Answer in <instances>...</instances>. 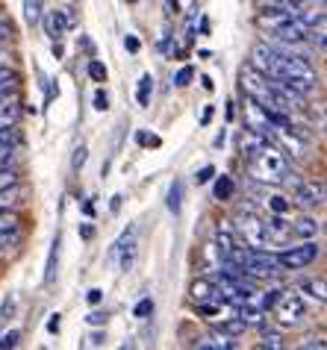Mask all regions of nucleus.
Listing matches in <instances>:
<instances>
[{
	"mask_svg": "<svg viewBox=\"0 0 327 350\" xmlns=\"http://www.w3.org/2000/svg\"><path fill=\"white\" fill-rule=\"evenodd\" d=\"M89 77H92L94 83H103V80H107V65L98 62V59H92L89 62Z\"/></svg>",
	"mask_w": 327,
	"mask_h": 350,
	"instance_id": "4be33fe9",
	"label": "nucleus"
},
{
	"mask_svg": "<svg viewBox=\"0 0 327 350\" xmlns=\"http://www.w3.org/2000/svg\"><path fill=\"white\" fill-rule=\"evenodd\" d=\"M94 109H101V112H107V109H109V97H107V92H98V94H94Z\"/></svg>",
	"mask_w": 327,
	"mask_h": 350,
	"instance_id": "2f4dec72",
	"label": "nucleus"
},
{
	"mask_svg": "<svg viewBox=\"0 0 327 350\" xmlns=\"http://www.w3.org/2000/svg\"><path fill=\"white\" fill-rule=\"evenodd\" d=\"M218 295V286H213L209 280H198L195 286H192V297L198 300V304H204V300H213ZM221 297V295H218Z\"/></svg>",
	"mask_w": 327,
	"mask_h": 350,
	"instance_id": "4468645a",
	"label": "nucleus"
},
{
	"mask_svg": "<svg viewBox=\"0 0 327 350\" xmlns=\"http://www.w3.org/2000/svg\"><path fill=\"white\" fill-rule=\"evenodd\" d=\"M44 3H47V0H24V21L27 24H38V21H42Z\"/></svg>",
	"mask_w": 327,
	"mask_h": 350,
	"instance_id": "2eb2a0df",
	"label": "nucleus"
},
{
	"mask_svg": "<svg viewBox=\"0 0 327 350\" xmlns=\"http://www.w3.org/2000/svg\"><path fill=\"white\" fill-rule=\"evenodd\" d=\"M257 27L268 30V36H274L283 44H301L310 36V30L295 18L292 6H263L257 15Z\"/></svg>",
	"mask_w": 327,
	"mask_h": 350,
	"instance_id": "7ed1b4c3",
	"label": "nucleus"
},
{
	"mask_svg": "<svg viewBox=\"0 0 327 350\" xmlns=\"http://www.w3.org/2000/svg\"><path fill=\"white\" fill-rule=\"evenodd\" d=\"M301 347H319V350H324V342H322V338H315V342L310 338V342H304Z\"/></svg>",
	"mask_w": 327,
	"mask_h": 350,
	"instance_id": "4c0bfd02",
	"label": "nucleus"
},
{
	"mask_svg": "<svg viewBox=\"0 0 327 350\" xmlns=\"http://www.w3.org/2000/svg\"><path fill=\"white\" fill-rule=\"evenodd\" d=\"M12 227H18V218L9 209H0V230H12Z\"/></svg>",
	"mask_w": 327,
	"mask_h": 350,
	"instance_id": "cd10ccee",
	"label": "nucleus"
},
{
	"mask_svg": "<svg viewBox=\"0 0 327 350\" xmlns=\"http://www.w3.org/2000/svg\"><path fill=\"white\" fill-rule=\"evenodd\" d=\"M56 254H60V239L53 241L51 259H47V274H44V283H53V274H56Z\"/></svg>",
	"mask_w": 327,
	"mask_h": 350,
	"instance_id": "5701e85b",
	"label": "nucleus"
},
{
	"mask_svg": "<svg viewBox=\"0 0 327 350\" xmlns=\"http://www.w3.org/2000/svg\"><path fill=\"white\" fill-rule=\"evenodd\" d=\"M263 227H265V239H268V245L272 241H286V239H292V227L283 221L280 212H274L268 221H263Z\"/></svg>",
	"mask_w": 327,
	"mask_h": 350,
	"instance_id": "9d476101",
	"label": "nucleus"
},
{
	"mask_svg": "<svg viewBox=\"0 0 327 350\" xmlns=\"http://www.w3.org/2000/svg\"><path fill=\"white\" fill-rule=\"evenodd\" d=\"M274 306H277V321H280L283 327H295L298 321L306 315V300L301 295H295V291L280 295V300H277Z\"/></svg>",
	"mask_w": 327,
	"mask_h": 350,
	"instance_id": "0eeeda50",
	"label": "nucleus"
},
{
	"mask_svg": "<svg viewBox=\"0 0 327 350\" xmlns=\"http://www.w3.org/2000/svg\"><path fill=\"white\" fill-rule=\"evenodd\" d=\"M42 21H44V33L51 36L53 42H60V38L71 30L74 18H71V9H53V12L42 15Z\"/></svg>",
	"mask_w": 327,
	"mask_h": 350,
	"instance_id": "1a4fd4ad",
	"label": "nucleus"
},
{
	"mask_svg": "<svg viewBox=\"0 0 327 350\" xmlns=\"http://www.w3.org/2000/svg\"><path fill=\"white\" fill-rule=\"evenodd\" d=\"M86 157H89V150H86V148H83V144H80V148H77V150H74L71 168H74V171H80V168H83V165H86Z\"/></svg>",
	"mask_w": 327,
	"mask_h": 350,
	"instance_id": "c85d7f7f",
	"label": "nucleus"
},
{
	"mask_svg": "<svg viewBox=\"0 0 327 350\" xmlns=\"http://www.w3.org/2000/svg\"><path fill=\"white\" fill-rule=\"evenodd\" d=\"M101 300H103V291H101V288H92V291H89V304L98 306Z\"/></svg>",
	"mask_w": 327,
	"mask_h": 350,
	"instance_id": "c9c22d12",
	"label": "nucleus"
},
{
	"mask_svg": "<svg viewBox=\"0 0 327 350\" xmlns=\"http://www.w3.org/2000/svg\"><path fill=\"white\" fill-rule=\"evenodd\" d=\"M239 318H242L245 324H263L265 312H259V309H254V306H245V304H239Z\"/></svg>",
	"mask_w": 327,
	"mask_h": 350,
	"instance_id": "aec40b11",
	"label": "nucleus"
},
{
	"mask_svg": "<svg viewBox=\"0 0 327 350\" xmlns=\"http://www.w3.org/2000/svg\"><path fill=\"white\" fill-rule=\"evenodd\" d=\"M180 206H183V183H171L168 189V209L174 212V215H180Z\"/></svg>",
	"mask_w": 327,
	"mask_h": 350,
	"instance_id": "a211bd4d",
	"label": "nucleus"
},
{
	"mask_svg": "<svg viewBox=\"0 0 327 350\" xmlns=\"http://www.w3.org/2000/svg\"><path fill=\"white\" fill-rule=\"evenodd\" d=\"M322 247L315 245L313 239H306L304 245H295V247H286L283 254H277V262H280V268L286 271H301V268H310L315 259H319Z\"/></svg>",
	"mask_w": 327,
	"mask_h": 350,
	"instance_id": "39448f33",
	"label": "nucleus"
},
{
	"mask_svg": "<svg viewBox=\"0 0 327 350\" xmlns=\"http://www.w3.org/2000/svg\"><path fill=\"white\" fill-rule=\"evenodd\" d=\"M124 47H127L130 53H136L139 51V38L136 36H127V38H124Z\"/></svg>",
	"mask_w": 327,
	"mask_h": 350,
	"instance_id": "72a5a7b5",
	"label": "nucleus"
},
{
	"mask_svg": "<svg viewBox=\"0 0 327 350\" xmlns=\"http://www.w3.org/2000/svg\"><path fill=\"white\" fill-rule=\"evenodd\" d=\"M233 230H236V236L245 241V247H251V250L268 247L263 221H259L257 215H251V212H239V215L233 218Z\"/></svg>",
	"mask_w": 327,
	"mask_h": 350,
	"instance_id": "20e7f679",
	"label": "nucleus"
},
{
	"mask_svg": "<svg viewBox=\"0 0 327 350\" xmlns=\"http://www.w3.org/2000/svg\"><path fill=\"white\" fill-rule=\"evenodd\" d=\"M47 329H51V333L60 329V315H51V321H47Z\"/></svg>",
	"mask_w": 327,
	"mask_h": 350,
	"instance_id": "e433bc0d",
	"label": "nucleus"
},
{
	"mask_svg": "<svg viewBox=\"0 0 327 350\" xmlns=\"http://www.w3.org/2000/svg\"><path fill=\"white\" fill-rule=\"evenodd\" d=\"M304 291H310V297H315L319 304H324V297H327L324 280H313V283H304Z\"/></svg>",
	"mask_w": 327,
	"mask_h": 350,
	"instance_id": "412c9836",
	"label": "nucleus"
},
{
	"mask_svg": "<svg viewBox=\"0 0 327 350\" xmlns=\"http://www.w3.org/2000/svg\"><path fill=\"white\" fill-rule=\"evenodd\" d=\"M101 321H103V315H98V312L89 315V324H101Z\"/></svg>",
	"mask_w": 327,
	"mask_h": 350,
	"instance_id": "58836bf2",
	"label": "nucleus"
},
{
	"mask_svg": "<svg viewBox=\"0 0 327 350\" xmlns=\"http://www.w3.org/2000/svg\"><path fill=\"white\" fill-rule=\"evenodd\" d=\"M151 312H153V300H151V297L139 300V306L133 309V315H136V318H145V315H151Z\"/></svg>",
	"mask_w": 327,
	"mask_h": 350,
	"instance_id": "c756f323",
	"label": "nucleus"
},
{
	"mask_svg": "<svg viewBox=\"0 0 327 350\" xmlns=\"http://www.w3.org/2000/svg\"><path fill=\"white\" fill-rule=\"evenodd\" d=\"M15 83H18V74L12 68H0V97L12 94L15 92Z\"/></svg>",
	"mask_w": 327,
	"mask_h": 350,
	"instance_id": "f3484780",
	"label": "nucleus"
},
{
	"mask_svg": "<svg viewBox=\"0 0 327 350\" xmlns=\"http://www.w3.org/2000/svg\"><path fill=\"white\" fill-rule=\"evenodd\" d=\"M18 338H21V333H18V329H9V333H3V336H0V350L15 347V345H18Z\"/></svg>",
	"mask_w": 327,
	"mask_h": 350,
	"instance_id": "bb28decb",
	"label": "nucleus"
},
{
	"mask_svg": "<svg viewBox=\"0 0 327 350\" xmlns=\"http://www.w3.org/2000/svg\"><path fill=\"white\" fill-rule=\"evenodd\" d=\"M109 262H112L115 271H130L133 268V262H136V236H133V232H124V236L112 245Z\"/></svg>",
	"mask_w": 327,
	"mask_h": 350,
	"instance_id": "6e6552de",
	"label": "nucleus"
},
{
	"mask_svg": "<svg viewBox=\"0 0 327 350\" xmlns=\"http://www.w3.org/2000/svg\"><path fill=\"white\" fill-rule=\"evenodd\" d=\"M9 36H12V27H9L6 21H0V44H3Z\"/></svg>",
	"mask_w": 327,
	"mask_h": 350,
	"instance_id": "f704fd0d",
	"label": "nucleus"
},
{
	"mask_svg": "<svg viewBox=\"0 0 327 350\" xmlns=\"http://www.w3.org/2000/svg\"><path fill=\"white\" fill-rule=\"evenodd\" d=\"M213 177H215V168H213V165H207V168H200V171H198V177H195V180H198V183H209Z\"/></svg>",
	"mask_w": 327,
	"mask_h": 350,
	"instance_id": "473e14b6",
	"label": "nucleus"
},
{
	"mask_svg": "<svg viewBox=\"0 0 327 350\" xmlns=\"http://www.w3.org/2000/svg\"><path fill=\"white\" fill-rule=\"evenodd\" d=\"M233 191H236L233 180H230L227 174H221V177L215 180V186H213V194H215V200H230V198H233Z\"/></svg>",
	"mask_w": 327,
	"mask_h": 350,
	"instance_id": "dca6fc26",
	"label": "nucleus"
},
{
	"mask_svg": "<svg viewBox=\"0 0 327 350\" xmlns=\"http://www.w3.org/2000/svg\"><path fill=\"white\" fill-rule=\"evenodd\" d=\"M198 350H230L233 347V336L230 333H209L200 342H195Z\"/></svg>",
	"mask_w": 327,
	"mask_h": 350,
	"instance_id": "f8f14e48",
	"label": "nucleus"
},
{
	"mask_svg": "<svg viewBox=\"0 0 327 350\" xmlns=\"http://www.w3.org/2000/svg\"><path fill=\"white\" fill-rule=\"evenodd\" d=\"M259 347L280 350V347H283V338H280V333H263V342H259Z\"/></svg>",
	"mask_w": 327,
	"mask_h": 350,
	"instance_id": "b1692460",
	"label": "nucleus"
},
{
	"mask_svg": "<svg viewBox=\"0 0 327 350\" xmlns=\"http://www.w3.org/2000/svg\"><path fill=\"white\" fill-rule=\"evenodd\" d=\"M192 77H195V68H180V71L174 74V85H189L192 83Z\"/></svg>",
	"mask_w": 327,
	"mask_h": 350,
	"instance_id": "a878e982",
	"label": "nucleus"
},
{
	"mask_svg": "<svg viewBox=\"0 0 327 350\" xmlns=\"http://www.w3.org/2000/svg\"><path fill=\"white\" fill-rule=\"evenodd\" d=\"M18 118H21V103H18V100H9V94L0 97V130L15 127Z\"/></svg>",
	"mask_w": 327,
	"mask_h": 350,
	"instance_id": "9b49d317",
	"label": "nucleus"
},
{
	"mask_svg": "<svg viewBox=\"0 0 327 350\" xmlns=\"http://www.w3.org/2000/svg\"><path fill=\"white\" fill-rule=\"evenodd\" d=\"M242 150L248 157V174L259 183H272V186H277V183H283V177L289 174V162H286V157L274 148V144H268L265 135L248 133L242 139Z\"/></svg>",
	"mask_w": 327,
	"mask_h": 350,
	"instance_id": "f03ea898",
	"label": "nucleus"
},
{
	"mask_svg": "<svg viewBox=\"0 0 327 350\" xmlns=\"http://www.w3.org/2000/svg\"><path fill=\"white\" fill-rule=\"evenodd\" d=\"M151 94H153V77L145 74V77L139 80V92H136L139 103H142V106H148V103H151Z\"/></svg>",
	"mask_w": 327,
	"mask_h": 350,
	"instance_id": "6ab92c4d",
	"label": "nucleus"
},
{
	"mask_svg": "<svg viewBox=\"0 0 327 350\" xmlns=\"http://www.w3.org/2000/svg\"><path fill=\"white\" fill-rule=\"evenodd\" d=\"M283 183L292 189L295 203H301V206H322V200H324V189L319 186V183H306V180L298 177V174H286Z\"/></svg>",
	"mask_w": 327,
	"mask_h": 350,
	"instance_id": "423d86ee",
	"label": "nucleus"
},
{
	"mask_svg": "<svg viewBox=\"0 0 327 350\" xmlns=\"http://www.w3.org/2000/svg\"><path fill=\"white\" fill-rule=\"evenodd\" d=\"M18 183V174L12 168H0V191L9 189V186H15Z\"/></svg>",
	"mask_w": 327,
	"mask_h": 350,
	"instance_id": "393cba45",
	"label": "nucleus"
},
{
	"mask_svg": "<svg viewBox=\"0 0 327 350\" xmlns=\"http://www.w3.org/2000/svg\"><path fill=\"white\" fill-rule=\"evenodd\" d=\"M289 227H292V236H298V239H315L322 230V224L315 218H298L295 224H289Z\"/></svg>",
	"mask_w": 327,
	"mask_h": 350,
	"instance_id": "ddd939ff",
	"label": "nucleus"
},
{
	"mask_svg": "<svg viewBox=\"0 0 327 350\" xmlns=\"http://www.w3.org/2000/svg\"><path fill=\"white\" fill-rule=\"evenodd\" d=\"M268 206H272V212H280V215L289 212V203H286V198H272V200H268Z\"/></svg>",
	"mask_w": 327,
	"mask_h": 350,
	"instance_id": "7c9ffc66",
	"label": "nucleus"
},
{
	"mask_svg": "<svg viewBox=\"0 0 327 350\" xmlns=\"http://www.w3.org/2000/svg\"><path fill=\"white\" fill-rule=\"evenodd\" d=\"M251 68H257L268 80L283 83L298 97H310L319 85V74L304 56H295L292 51L277 44H257L251 51Z\"/></svg>",
	"mask_w": 327,
	"mask_h": 350,
	"instance_id": "f257e3e1",
	"label": "nucleus"
}]
</instances>
